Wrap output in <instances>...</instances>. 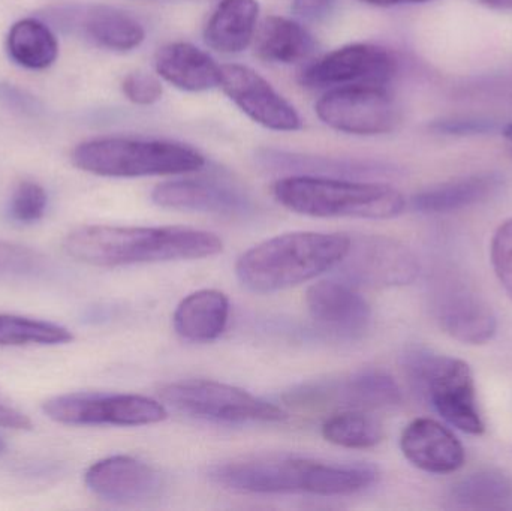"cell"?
I'll use <instances>...</instances> for the list:
<instances>
[{"label":"cell","mask_w":512,"mask_h":511,"mask_svg":"<svg viewBox=\"0 0 512 511\" xmlns=\"http://www.w3.org/2000/svg\"><path fill=\"white\" fill-rule=\"evenodd\" d=\"M267 167L276 170L300 171L301 174H337V176H372L382 173L375 165L363 162L330 161V159L306 158L288 153H268L264 156Z\"/></svg>","instance_id":"f1b7e54d"},{"label":"cell","mask_w":512,"mask_h":511,"mask_svg":"<svg viewBox=\"0 0 512 511\" xmlns=\"http://www.w3.org/2000/svg\"><path fill=\"white\" fill-rule=\"evenodd\" d=\"M122 90L129 101L138 105H152L162 96V84L155 75L131 72L122 83Z\"/></svg>","instance_id":"d6a6232c"},{"label":"cell","mask_w":512,"mask_h":511,"mask_svg":"<svg viewBox=\"0 0 512 511\" xmlns=\"http://www.w3.org/2000/svg\"><path fill=\"white\" fill-rule=\"evenodd\" d=\"M405 366L442 419L466 434H484L486 425L478 405L474 372L468 363L414 350L406 354Z\"/></svg>","instance_id":"8992f818"},{"label":"cell","mask_w":512,"mask_h":511,"mask_svg":"<svg viewBox=\"0 0 512 511\" xmlns=\"http://www.w3.org/2000/svg\"><path fill=\"white\" fill-rule=\"evenodd\" d=\"M361 2L370 3L375 6H397V5H411V3H424L430 0H361Z\"/></svg>","instance_id":"74e56055"},{"label":"cell","mask_w":512,"mask_h":511,"mask_svg":"<svg viewBox=\"0 0 512 511\" xmlns=\"http://www.w3.org/2000/svg\"><path fill=\"white\" fill-rule=\"evenodd\" d=\"M47 209V194L38 183L24 180L12 192L9 213L20 224H33L44 216Z\"/></svg>","instance_id":"f546056e"},{"label":"cell","mask_w":512,"mask_h":511,"mask_svg":"<svg viewBox=\"0 0 512 511\" xmlns=\"http://www.w3.org/2000/svg\"><path fill=\"white\" fill-rule=\"evenodd\" d=\"M0 107L21 116H38L42 113V104L35 96L20 87L0 83Z\"/></svg>","instance_id":"836d02e7"},{"label":"cell","mask_w":512,"mask_h":511,"mask_svg":"<svg viewBox=\"0 0 512 511\" xmlns=\"http://www.w3.org/2000/svg\"><path fill=\"white\" fill-rule=\"evenodd\" d=\"M351 237L295 231L265 240L240 257L239 281L254 293H274L334 269L348 254Z\"/></svg>","instance_id":"3957f363"},{"label":"cell","mask_w":512,"mask_h":511,"mask_svg":"<svg viewBox=\"0 0 512 511\" xmlns=\"http://www.w3.org/2000/svg\"><path fill=\"white\" fill-rule=\"evenodd\" d=\"M168 405L195 419L218 423L283 422L288 414L245 390L207 380L179 381L161 390Z\"/></svg>","instance_id":"52a82bcc"},{"label":"cell","mask_w":512,"mask_h":511,"mask_svg":"<svg viewBox=\"0 0 512 511\" xmlns=\"http://www.w3.org/2000/svg\"><path fill=\"white\" fill-rule=\"evenodd\" d=\"M155 66L159 77L185 92H206L221 86L222 66L189 42H171L159 48Z\"/></svg>","instance_id":"ffe728a7"},{"label":"cell","mask_w":512,"mask_h":511,"mask_svg":"<svg viewBox=\"0 0 512 511\" xmlns=\"http://www.w3.org/2000/svg\"><path fill=\"white\" fill-rule=\"evenodd\" d=\"M450 501L456 509L504 510L512 507V480L498 470L469 474L451 488Z\"/></svg>","instance_id":"484cf974"},{"label":"cell","mask_w":512,"mask_h":511,"mask_svg":"<svg viewBox=\"0 0 512 511\" xmlns=\"http://www.w3.org/2000/svg\"><path fill=\"white\" fill-rule=\"evenodd\" d=\"M480 2L486 3V5L490 6H499V8L512 6V0H480Z\"/></svg>","instance_id":"f35d334b"},{"label":"cell","mask_w":512,"mask_h":511,"mask_svg":"<svg viewBox=\"0 0 512 511\" xmlns=\"http://www.w3.org/2000/svg\"><path fill=\"white\" fill-rule=\"evenodd\" d=\"M336 0H292V12L304 21H322L334 11Z\"/></svg>","instance_id":"d590c367"},{"label":"cell","mask_w":512,"mask_h":511,"mask_svg":"<svg viewBox=\"0 0 512 511\" xmlns=\"http://www.w3.org/2000/svg\"><path fill=\"white\" fill-rule=\"evenodd\" d=\"M397 63L393 54L379 45L349 44L310 63L300 74L309 89L345 86H381L393 80Z\"/></svg>","instance_id":"7c38bea8"},{"label":"cell","mask_w":512,"mask_h":511,"mask_svg":"<svg viewBox=\"0 0 512 511\" xmlns=\"http://www.w3.org/2000/svg\"><path fill=\"white\" fill-rule=\"evenodd\" d=\"M322 437L345 449H372L384 438V429L375 417L364 411L336 414L322 425Z\"/></svg>","instance_id":"4316f807"},{"label":"cell","mask_w":512,"mask_h":511,"mask_svg":"<svg viewBox=\"0 0 512 511\" xmlns=\"http://www.w3.org/2000/svg\"><path fill=\"white\" fill-rule=\"evenodd\" d=\"M400 449L414 467L430 474L456 473L466 461L456 435L432 419L409 423L400 438Z\"/></svg>","instance_id":"d6986e66"},{"label":"cell","mask_w":512,"mask_h":511,"mask_svg":"<svg viewBox=\"0 0 512 511\" xmlns=\"http://www.w3.org/2000/svg\"><path fill=\"white\" fill-rule=\"evenodd\" d=\"M84 482L93 495L120 506L152 500L161 489V477L155 468L125 455L95 462L86 471Z\"/></svg>","instance_id":"2e32d148"},{"label":"cell","mask_w":512,"mask_h":511,"mask_svg":"<svg viewBox=\"0 0 512 511\" xmlns=\"http://www.w3.org/2000/svg\"><path fill=\"white\" fill-rule=\"evenodd\" d=\"M221 87L228 98L258 125L283 132L301 128L295 108L254 69L243 65L222 66Z\"/></svg>","instance_id":"5bb4252c"},{"label":"cell","mask_w":512,"mask_h":511,"mask_svg":"<svg viewBox=\"0 0 512 511\" xmlns=\"http://www.w3.org/2000/svg\"><path fill=\"white\" fill-rule=\"evenodd\" d=\"M432 129L444 135H481L495 131L496 123L489 119L477 117H454L433 123Z\"/></svg>","instance_id":"e575fe53"},{"label":"cell","mask_w":512,"mask_h":511,"mask_svg":"<svg viewBox=\"0 0 512 511\" xmlns=\"http://www.w3.org/2000/svg\"><path fill=\"white\" fill-rule=\"evenodd\" d=\"M72 162L86 173L120 179L194 173L206 165L204 156L186 144L123 137L81 143L72 152Z\"/></svg>","instance_id":"5b68a950"},{"label":"cell","mask_w":512,"mask_h":511,"mask_svg":"<svg viewBox=\"0 0 512 511\" xmlns=\"http://www.w3.org/2000/svg\"><path fill=\"white\" fill-rule=\"evenodd\" d=\"M74 341L71 330L50 321L0 314V347L65 345Z\"/></svg>","instance_id":"83f0119b"},{"label":"cell","mask_w":512,"mask_h":511,"mask_svg":"<svg viewBox=\"0 0 512 511\" xmlns=\"http://www.w3.org/2000/svg\"><path fill=\"white\" fill-rule=\"evenodd\" d=\"M212 482L249 494H303L345 497L375 485L379 473L367 464H336L301 458H262L213 467Z\"/></svg>","instance_id":"7a4b0ae2"},{"label":"cell","mask_w":512,"mask_h":511,"mask_svg":"<svg viewBox=\"0 0 512 511\" xmlns=\"http://www.w3.org/2000/svg\"><path fill=\"white\" fill-rule=\"evenodd\" d=\"M230 300L218 290H200L189 294L174 312V329L180 338L191 342L218 339L227 327Z\"/></svg>","instance_id":"7402d4cb"},{"label":"cell","mask_w":512,"mask_h":511,"mask_svg":"<svg viewBox=\"0 0 512 511\" xmlns=\"http://www.w3.org/2000/svg\"><path fill=\"white\" fill-rule=\"evenodd\" d=\"M48 419L68 426H147L164 422L168 413L155 399L140 395L69 393L42 405Z\"/></svg>","instance_id":"ba28073f"},{"label":"cell","mask_w":512,"mask_h":511,"mask_svg":"<svg viewBox=\"0 0 512 511\" xmlns=\"http://www.w3.org/2000/svg\"><path fill=\"white\" fill-rule=\"evenodd\" d=\"M53 30L86 39L101 48L131 51L146 38L137 18L110 5H60L39 12Z\"/></svg>","instance_id":"8fae6325"},{"label":"cell","mask_w":512,"mask_h":511,"mask_svg":"<svg viewBox=\"0 0 512 511\" xmlns=\"http://www.w3.org/2000/svg\"><path fill=\"white\" fill-rule=\"evenodd\" d=\"M254 44L259 59L280 65L303 62L315 50L312 35L300 23L276 15L258 24Z\"/></svg>","instance_id":"cb8c5ba5"},{"label":"cell","mask_w":512,"mask_h":511,"mask_svg":"<svg viewBox=\"0 0 512 511\" xmlns=\"http://www.w3.org/2000/svg\"><path fill=\"white\" fill-rule=\"evenodd\" d=\"M336 267L340 278L355 287H405L420 275L414 252L399 240L385 236L351 239L348 254Z\"/></svg>","instance_id":"30bf717a"},{"label":"cell","mask_w":512,"mask_h":511,"mask_svg":"<svg viewBox=\"0 0 512 511\" xmlns=\"http://www.w3.org/2000/svg\"><path fill=\"white\" fill-rule=\"evenodd\" d=\"M502 183L504 177L498 173L472 174L418 192L412 198V207L427 215L459 212L495 195Z\"/></svg>","instance_id":"44dd1931"},{"label":"cell","mask_w":512,"mask_h":511,"mask_svg":"<svg viewBox=\"0 0 512 511\" xmlns=\"http://www.w3.org/2000/svg\"><path fill=\"white\" fill-rule=\"evenodd\" d=\"M319 119L339 132L381 135L394 131L400 111L387 87L345 86L327 90L316 102Z\"/></svg>","instance_id":"9c48e42d"},{"label":"cell","mask_w":512,"mask_h":511,"mask_svg":"<svg viewBox=\"0 0 512 511\" xmlns=\"http://www.w3.org/2000/svg\"><path fill=\"white\" fill-rule=\"evenodd\" d=\"M42 258L38 252L0 240V278L30 275L41 266Z\"/></svg>","instance_id":"1f68e13d"},{"label":"cell","mask_w":512,"mask_h":511,"mask_svg":"<svg viewBox=\"0 0 512 511\" xmlns=\"http://www.w3.org/2000/svg\"><path fill=\"white\" fill-rule=\"evenodd\" d=\"M3 450H5V443H3L2 438H0V453H2Z\"/></svg>","instance_id":"60d3db41"},{"label":"cell","mask_w":512,"mask_h":511,"mask_svg":"<svg viewBox=\"0 0 512 511\" xmlns=\"http://www.w3.org/2000/svg\"><path fill=\"white\" fill-rule=\"evenodd\" d=\"M306 305L322 329L343 338L363 335L372 317L367 300L343 279L316 282L307 290Z\"/></svg>","instance_id":"ac0fdd59"},{"label":"cell","mask_w":512,"mask_h":511,"mask_svg":"<svg viewBox=\"0 0 512 511\" xmlns=\"http://www.w3.org/2000/svg\"><path fill=\"white\" fill-rule=\"evenodd\" d=\"M6 51L17 65L27 69H45L59 54L53 29L41 18H24L9 29Z\"/></svg>","instance_id":"d4e9b609"},{"label":"cell","mask_w":512,"mask_h":511,"mask_svg":"<svg viewBox=\"0 0 512 511\" xmlns=\"http://www.w3.org/2000/svg\"><path fill=\"white\" fill-rule=\"evenodd\" d=\"M297 407H337L354 411L384 410L402 404V390L393 377L379 369H366L343 380L318 381L285 396Z\"/></svg>","instance_id":"4fadbf2b"},{"label":"cell","mask_w":512,"mask_h":511,"mask_svg":"<svg viewBox=\"0 0 512 511\" xmlns=\"http://www.w3.org/2000/svg\"><path fill=\"white\" fill-rule=\"evenodd\" d=\"M504 137L507 138L508 143H510L512 147V123H510V125L505 126Z\"/></svg>","instance_id":"ab89813d"},{"label":"cell","mask_w":512,"mask_h":511,"mask_svg":"<svg viewBox=\"0 0 512 511\" xmlns=\"http://www.w3.org/2000/svg\"><path fill=\"white\" fill-rule=\"evenodd\" d=\"M258 15L256 0H221L207 21L204 41L219 53H242L254 42Z\"/></svg>","instance_id":"603a6c76"},{"label":"cell","mask_w":512,"mask_h":511,"mask_svg":"<svg viewBox=\"0 0 512 511\" xmlns=\"http://www.w3.org/2000/svg\"><path fill=\"white\" fill-rule=\"evenodd\" d=\"M152 200L164 209L212 213L227 218H246L254 212V203L245 192L212 180L161 183L153 189Z\"/></svg>","instance_id":"e0dca14e"},{"label":"cell","mask_w":512,"mask_h":511,"mask_svg":"<svg viewBox=\"0 0 512 511\" xmlns=\"http://www.w3.org/2000/svg\"><path fill=\"white\" fill-rule=\"evenodd\" d=\"M0 428L27 431V429H32V422L26 414L20 413L8 405L0 404Z\"/></svg>","instance_id":"8d00e7d4"},{"label":"cell","mask_w":512,"mask_h":511,"mask_svg":"<svg viewBox=\"0 0 512 511\" xmlns=\"http://www.w3.org/2000/svg\"><path fill=\"white\" fill-rule=\"evenodd\" d=\"M493 270L512 300V218L496 230L490 246Z\"/></svg>","instance_id":"4dcf8cb0"},{"label":"cell","mask_w":512,"mask_h":511,"mask_svg":"<svg viewBox=\"0 0 512 511\" xmlns=\"http://www.w3.org/2000/svg\"><path fill=\"white\" fill-rule=\"evenodd\" d=\"M436 320L445 333L468 345H484L495 338L498 320L492 306L456 279L439 287L435 296Z\"/></svg>","instance_id":"9a60e30c"},{"label":"cell","mask_w":512,"mask_h":511,"mask_svg":"<svg viewBox=\"0 0 512 511\" xmlns=\"http://www.w3.org/2000/svg\"><path fill=\"white\" fill-rule=\"evenodd\" d=\"M273 194L286 209L313 218L393 219L406 207L393 186L309 174L277 180Z\"/></svg>","instance_id":"277c9868"},{"label":"cell","mask_w":512,"mask_h":511,"mask_svg":"<svg viewBox=\"0 0 512 511\" xmlns=\"http://www.w3.org/2000/svg\"><path fill=\"white\" fill-rule=\"evenodd\" d=\"M63 248L80 263L120 267L213 257L224 243L216 234L194 228L89 225L71 231Z\"/></svg>","instance_id":"6da1fadb"}]
</instances>
